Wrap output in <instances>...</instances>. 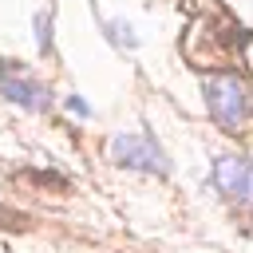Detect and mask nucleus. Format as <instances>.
<instances>
[{
    "mask_svg": "<svg viewBox=\"0 0 253 253\" xmlns=\"http://www.w3.org/2000/svg\"><path fill=\"white\" fill-rule=\"evenodd\" d=\"M107 158H111L115 166H126V170H138V174H158V178L170 174V158H166V150H162L158 138L146 134V130H123V134H111V142H107Z\"/></svg>",
    "mask_w": 253,
    "mask_h": 253,
    "instance_id": "f257e3e1",
    "label": "nucleus"
},
{
    "mask_svg": "<svg viewBox=\"0 0 253 253\" xmlns=\"http://www.w3.org/2000/svg\"><path fill=\"white\" fill-rule=\"evenodd\" d=\"M202 91H206V107H210L213 123L221 130H229V134H241L245 115H249V91H245V83L237 75H210L202 83Z\"/></svg>",
    "mask_w": 253,
    "mask_h": 253,
    "instance_id": "f03ea898",
    "label": "nucleus"
},
{
    "mask_svg": "<svg viewBox=\"0 0 253 253\" xmlns=\"http://www.w3.org/2000/svg\"><path fill=\"white\" fill-rule=\"evenodd\" d=\"M0 95H4L12 107L32 111V115H40V111L51 107V91H47L40 79H32V75H24V71H16V67H8V63H0Z\"/></svg>",
    "mask_w": 253,
    "mask_h": 253,
    "instance_id": "7ed1b4c3",
    "label": "nucleus"
},
{
    "mask_svg": "<svg viewBox=\"0 0 253 253\" xmlns=\"http://www.w3.org/2000/svg\"><path fill=\"white\" fill-rule=\"evenodd\" d=\"M213 186L229 202L245 206L249 194H253L249 190V162H245V154H217L213 158Z\"/></svg>",
    "mask_w": 253,
    "mask_h": 253,
    "instance_id": "20e7f679",
    "label": "nucleus"
},
{
    "mask_svg": "<svg viewBox=\"0 0 253 253\" xmlns=\"http://www.w3.org/2000/svg\"><path fill=\"white\" fill-rule=\"evenodd\" d=\"M103 36H107L119 51H134V47H138V32H134V24H126L123 16L103 20Z\"/></svg>",
    "mask_w": 253,
    "mask_h": 253,
    "instance_id": "39448f33",
    "label": "nucleus"
},
{
    "mask_svg": "<svg viewBox=\"0 0 253 253\" xmlns=\"http://www.w3.org/2000/svg\"><path fill=\"white\" fill-rule=\"evenodd\" d=\"M32 32H36V51H40V55H47V51H51V12H47V8H40V12H36Z\"/></svg>",
    "mask_w": 253,
    "mask_h": 253,
    "instance_id": "423d86ee",
    "label": "nucleus"
},
{
    "mask_svg": "<svg viewBox=\"0 0 253 253\" xmlns=\"http://www.w3.org/2000/svg\"><path fill=\"white\" fill-rule=\"evenodd\" d=\"M67 111H71V115H91V107H87L79 95H67Z\"/></svg>",
    "mask_w": 253,
    "mask_h": 253,
    "instance_id": "0eeeda50",
    "label": "nucleus"
}]
</instances>
